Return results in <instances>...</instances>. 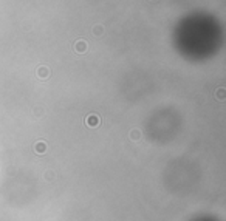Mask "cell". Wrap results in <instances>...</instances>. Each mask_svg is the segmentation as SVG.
<instances>
[{"instance_id": "obj_1", "label": "cell", "mask_w": 226, "mask_h": 221, "mask_svg": "<svg viewBox=\"0 0 226 221\" xmlns=\"http://www.w3.org/2000/svg\"><path fill=\"white\" fill-rule=\"evenodd\" d=\"M99 124V118L96 116V115H90L88 118H87V125L88 127H96Z\"/></svg>"}, {"instance_id": "obj_2", "label": "cell", "mask_w": 226, "mask_h": 221, "mask_svg": "<svg viewBox=\"0 0 226 221\" xmlns=\"http://www.w3.org/2000/svg\"><path fill=\"white\" fill-rule=\"evenodd\" d=\"M76 51H79V53H82V51H85L87 50V45H85V42L84 40H79V42H76Z\"/></svg>"}, {"instance_id": "obj_3", "label": "cell", "mask_w": 226, "mask_h": 221, "mask_svg": "<svg viewBox=\"0 0 226 221\" xmlns=\"http://www.w3.org/2000/svg\"><path fill=\"white\" fill-rule=\"evenodd\" d=\"M45 150H47L45 142H37V144H36V152H37V153H43Z\"/></svg>"}, {"instance_id": "obj_4", "label": "cell", "mask_w": 226, "mask_h": 221, "mask_svg": "<svg viewBox=\"0 0 226 221\" xmlns=\"http://www.w3.org/2000/svg\"><path fill=\"white\" fill-rule=\"evenodd\" d=\"M37 74H39V76H42V77H47V76H48V70L45 68V67H42V68H39Z\"/></svg>"}, {"instance_id": "obj_5", "label": "cell", "mask_w": 226, "mask_h": 221, "mask_svg": "<svg viewBox=\"0 0 226 221\" xmlns=\"http://www.w3.org/2000/svg\"><path fill=\"white\" fill-rule=\"evenodd\" d=\"M141 138V133L138 132V130H133V133H132V139H136V138Z\"/></svg>"}, {"instance_id": "obj_6", "label": "cell", "mask_w": 226, "mask_h": 221, "mask_svg": "<svg viewBox=\"0 0 226 221\" xmlns=\"http://www.w3.org/2000/svg\"><path fill=\"white\" fill-rule=\"evenodd\" d=\"M219 97L223 99V90H219Z\"/></svg>"}]
</instances>
